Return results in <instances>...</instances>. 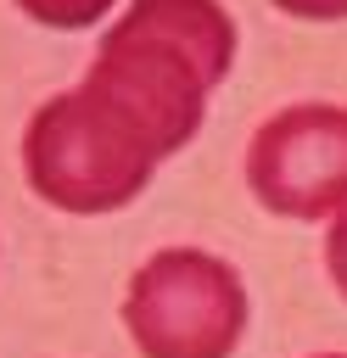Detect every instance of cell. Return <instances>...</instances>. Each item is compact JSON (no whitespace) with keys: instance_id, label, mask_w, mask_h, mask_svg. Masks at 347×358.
<instances>
[{"instance_id":"6da1fadb","label":"cell","mask_w":347,"mask_h":358,"mask_svg":"<svg viewBox=\"0 0 347 358\" xmlns=\"http://www.w3.org/2000/svg\"><path fill=\"white\" fill-rule=\"evenodd\" d=\"M229 56L235 22L218 0H134L84 84L34 112L22 140L28 185L67 213L134 201L151 168L201 129Z\"/></svg>"},{"instance_id":"7a4b0ae2","label":"cell","mask_w":347,"mask_h":358,"mask_svg":"<svg viewBox=\"0 0 347 358\" xmlns=\"http://www.w3.org/2000/svg\"><path fill=\"white\" fill-rule=\"evenodd\" d=\"M123 324L146 358H229L246 324V291L213 252L168 246L129 280Z\"/></svg>"},{"instance_id":"3957f363","label":"cell","mask_w":347,"mask_h":358,"mask_svg":"<svg viewBox=\"0 0 347 358\" xmlns=\"http://www.w3.org/2000/svg\"><path fill=\"white\" fill-rule=\"evenodd\" d=\"M252 196L280 218H325L347 201V106H285L252 134Z\"/></svg>"},{"instance_id":"277c9868","label":"cell","mask_w":347,"mask_h":358,"mask_svg":"<svg viewBox=\"0 0 347 358\" xmlns=\"http://www.w3.org/2000/svg\"><path fill=\"white\" fill-rule=\"evenodd\" d=\"M17 6L45 28H90L112 0H17Z\"/></svg>"},{"instance_id":"5b68a950","label":"cell","mask_w":347,"mask_h":358,"mask_svg":"<svg viewBox=\"0 0 347 358\" xmlns=\"http://www.w3.org/2000/svg\"><path fill=\"white\" fill-rule=\"evenodd\" d=\"M280 11H291V17H308V22H336V17H347V0H274Z\"/></svg>"},{"instance_id":"8992f818","label":"cell","mask_w":347,"mask_h":358,"mask_svg":"<svg viewBox=\"0 0 347 358\" xmlns=\"http://www.w3.org/2000/svg\"><path fill=\"white\" fill-rule=\"evenodd\" d=\"M325 257H330V274H336V285H341V296H347V213L336 218V229H330V246H325Z\"/></svg>"},{"instance_id":"52a82bcc","label":"cell","mask_w":347,"mask_h":358,"mask_svg":"<svg viewBox=\"0 0 347 358\" xmlns=\"http://www.w3.org/2000/svg\"><path fill=\"white\" fill-rule=\"evenodd\" d=\"M325 358H341V352H325Z\"/></svg>"}]
</instances>
